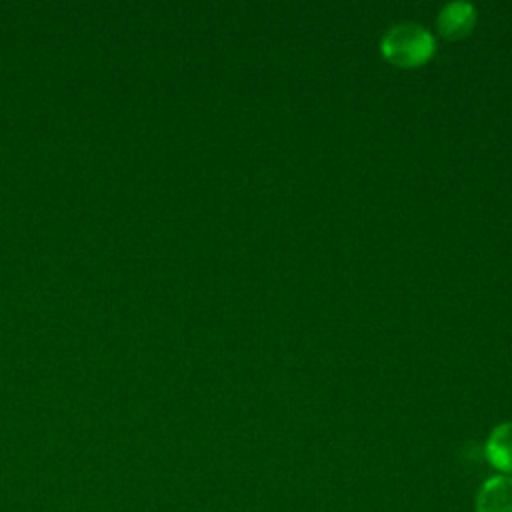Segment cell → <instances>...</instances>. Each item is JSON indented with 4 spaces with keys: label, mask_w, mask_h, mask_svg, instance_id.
I'll return each mask as SVG.
<instances>
[{
    "label": "cell",
    "mask_w": 512,
    "mask_h": 512,
    "mask_svg": "<svg viewBox=\"0 0 512 512\" xmlns=\"http://www.w3.org/2000/svg\"><path fill=\"white\" fill-rule=\"evenodd\" d=\"M436 50L434 34L410 20H402L384 30L380 38L382 56L402 68H414L424 64Z\"/></svg>",
    "instance_id": "obj_1"
},
{
    "label": "cell",
    "mask_w": 512,
    "mask_h": 512,
    "mask_svg": "<svg viewBox=\"0 0 512 512\" xmlns=\"http://www.w3.org/2000/svg\"><path fill=\"white\" fill-rule=\"evenodd\" d=\"M476 22V6L468 0H450L446 2L436 16V28L440 36L456 40L466 36Z\"/></svg>",
    "instance_id": "obj_2"
},
{
    "label": "cell",
    "mask_w": 512,
    "mask_h": 512,
    "mask_svg": "<svg viewBox=\"0 0 512 512\" xmlns=\"http://www.w3.org/2000/svg\"><path fill=\"white\" fill-rule=\"evenodd\" d=\"M476 512H512V476L496 474L486 478L474 500Z\"/></svg>",
    "instance_id": "obj_3"
},
{
    "label": "cell",
    "mask_w": 512,
    "mask_h": 512,
    "mask_svg": "<svg viewBox=\"0 0 512 512\" xmlns=\"http://www.w3.org/2000/svg\"><path fill=\"white\" fill-rule=\"evenodd\" d=\"M488 464L500 474L512 476V420L496 424L484 444Z\"/></svg>",
    "instance_id": "obj_4"
}]
</instances>
